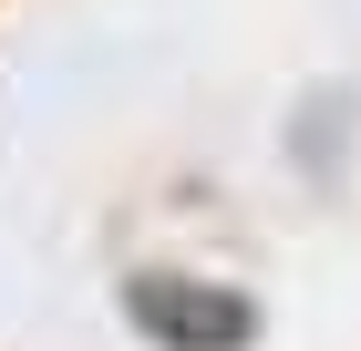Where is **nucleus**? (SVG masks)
<instances>
[{
  "label": "nucleus",
  "mask_w": 361,
  "mask_h": 351,
  "mask_svg": "<svg viewBox=\"0 0 361 351\" xmlns=\"http://www.w3.org/2000/svg\"><path fill=\"white\" fill-rule=\"evenodd\" d=\"M135 310H145V331H166V341H238V331H248V310H238V299H176L166 279H145L135 290Z\"/></svg>",
  "instance_id": "nucleus-1"
}]
</instances>
